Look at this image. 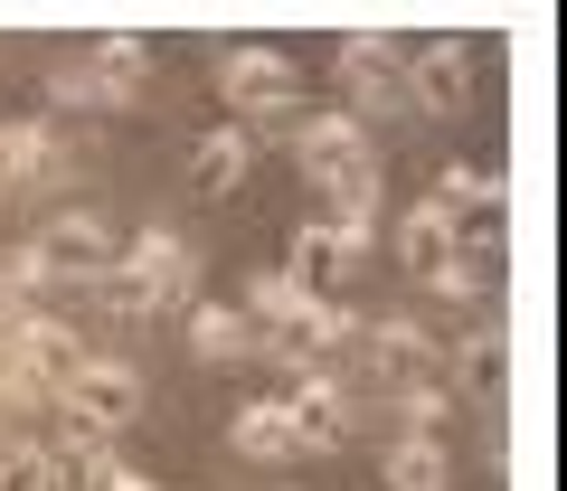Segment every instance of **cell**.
Wrapping results in <instances>:
<instances>
[{"instance_id": "1", "label": "cell", "mask_w": 567, "mask_h": 491, "mask_svg": "<svg viewBox=\"0 0 567 491\" xmlns=\"http://www.w3.org/2000/svg\"><path fill=\"white\" fill-rule=\"evenodd\" d=\"M95 293L123 312V322H162V312H189V303H199V245H189L171 218H142L133 237H123V255L95 274Z\"/></svg>"}, {"instance_id": "2", "label": "cell", "mask_w": 567, "mask_h": 491, "mask_svg": "<svg viewBox=\"0 0 567 491\" xmlns=\"http://www.w3.org/2000/svg\"><path fill=\"white\" fill-rule=\"evenodd\" d=\"M331 85H341V114L360 123H398L406 114V39L398 29H350L331 39Z\"/></svg>"}, {"instance_id": "3", "label": "cell", "mask_w": 567, "mask_h": 491, "mask_svg": "<svg viewBox=\"0 0 567 491\" xmlns=\"http://www.w3.org/2000/svg\"><path fill=\"white\" fill-rule=\"evenodd\" d=\"M350 368H360L369 397H398V388H425L435 378V331L416 312H369L360 341H350Z\"/></svg>"}, {"instance_id": "4", "label": "cell", "mask_w": 567, "mask_h": 491, "mask_svg": "<svg viewBox=\"0 0 567 491\" xmlns=\"http://www.w3.org/2000/svg\"><path fill=\"white\" fill-rule=\"evenodd\" d=\"M218 104H227V123H284L293 114V58L284 48H265V39H227L218 48Z\"/></svg>"}, {"instance_id": "5", "label": "cell", "mask_w": 567, "mask_h": 491, "mask_svg": "<svg viewBox=\"0 0 567 491\" xmlns=\"http://www.w3.org/2000/svg\"><path fill=\"white\" fill-rule=\"evenodd\" d=\"M29 245H39V265L58 274V284H95V274H104V265L123 255L114 218H104V208H85V199H66V208H39Z\"/></svg>"}, {"instance_id": "6", "label": "cell", "mask_w": 567, "mask_h": 491, "mask_svg": "<svg viewBox=\"0 0 567 491\" xmlns=\"http://www.w3.org/2000/svg\"><path fill=\"white\" fill-rule=\"evenodd\" d=\"M58 180H76V133L48 114H0V189L48 199Z\"/></svg>"}, {"instance_id": "7", "label": "cell", "mask_w": 567, "mask_h": 491, "mask_svg": "<svg viewBox=\"0 0 567 491\" xmlns=\"http://www.w3.org/2000/svg\"><path fill=\"white\" fill-rule=\"evenodd\" d=\"M284 416H293V435H303V453H331L360 435V397L341 388V368H284V388H265Z\"/></svg>"}, {"instance_id": "8", "label": "cell", "mask_w": 567, "mask_h": 491, "mask_svg": "<svg viewBox=\"0 0 567 491\" xmlns=\"http://www.w3.org/2000/svg\"><path fill=\"white\" fill-rule=\"evenodd\" d=\"M379 170H388V161H379V143H369V133H360L350 152H331V161H312L303 180H312V199H322L312 218H331V227H379V199H388Z\"/></svg>"}, {"instance_id": "9", "label": "cell", "mask_w": 567, "mask_h": 491, "mask_svg": "<svg viewBox=\"0 0 567 491\" xmlns=\"http://www.w3.org/2000/svg\"><path fill=\"white\" fill-rule=\"evenodd\" d=\"M369 245H379V227H331V218H303V227H293V245H284V274H293L312 303H341L350 265H360Z\"/></svg>"}, {"instance_id": "10", "label": "cell", "mask_w": 567, "mask_h": 491, "mask_svg": "<svg viewBox=\"0 0 567 491\" xmlns=\"http://www.w3.org/2000/svg\"><path fill=\"white\" fill-rule=\"evenodd\" d=\"M473 104V39H416L406 48V114L454 123Z\"/></svg>"}, {"instance_id": "11", "label": "cell", "mask_w": 567, "mask_h": 491, "mask_svg": "<svg viewBox=\"0 0 567 491\" xmlns=\"http://www.w3.org/2000/svg\"><path fill=\"white\" fill-rule=\"evenodd\" d=\"M246 170H256V133L246 123H208L199 143H189V189L199 199H237Z\"/></svg>"}, {"instance_id": "12", "label": "cell", "mask_w": 567, "mask_h": 491, "mask_svg": "<svg viewBox=\"0 0 567 491\" xmlns=\"http://www.w3.org/2000/svg\"><path fill=\"white\" fill-rule=\"evenodd\" d=\"M435 359H445V378H454L464 397H483V407H492V397H502V368H511V349H502V312L464 322V341L435 349ZM454 388H445V397H454Z\"/></svg>"}, {"instance_id": "13", "label": "cell", "mask_w": 567, "mask_h": 491, "mask_svg": "<svg viewBox=\"0 0 567 491\" xmlns=\"http://www.w3.org/2000/svg\"><path fill=\"white\" fill-rule=\"evenodd\" d=\"M227 445H237L246 463H303V435H293V416H284L275 397H246V407L227 416Z\"/></svg>"}, {"instance_id": "14", "label": "cell", "mask_w": 567, "mask_h": 491, "mask_svg": "<svg viewBox=\"0 0 567 491\" xmlns=\"http://www.w3.org/2000/svg\"><path fill=\"white\" fill-rule=\"evenodd\" d=\"M189 359H208V368H246L256 359V331H246V312L237 303H189Z\"/></svg>"}, {"instance_id": "15", "label": "cell", "mask_w": 567, "mask_h": 491, "mask_svg": "<svg viewBox=\"0 0 567 491\" xmlns=\"http://www.w3.org/2000/svg\"><path fill=\"white\" fill-rule=\"evenodd\" d=\"M85 66H95L104 104L133 114V104H142V76H152V39H133V29H123V39H95V48H85Z\"/></svg>"}, {"instance_id": "16", "label": "cell", "mask_w": 567, "mask_h": 491, "mask_svg": "<svg viewBox=\"0 0 567 491\" xmlns=\"http://www.w3.org/2000/svg\"><path fill=\"white\" fill-rule=\"evenodd\" d=\"M379 482H388V491H445L454 463H445L435 435H388V445H379Z\"/></svg>"}, {"instance_id": "17", "label": "cell", "mask_w": 567, "mask_h": 491, "mask_svg": "<svg viewBox=\"0 0 567 491\" xmlns=\"http://www.w3.org/2000/svg\"><path fill=\"white\" fill-rule=\"evenodd\" d=\"M388 237H398V265L416 274V284H425V274H435V265H445V255H454V227L435 218V199H406Z\"/></svg>"}, {"instance_id": "18", "label": "cell", "mask_w": 567, "mask_h": 491, "mask_svg": "<svg viewBox=\"0 0 567 491\" xmlns=\"http://www.w3.org/2000/svg\"><path fill=\"white\" fill-rule=\"evenodd\" d=\"M237 312H246V331L265 341V331H284L293 312H312V293L293 284L284 265H256V274H246V293H237Z\"/></svg>"}, {"instance_id": "19", "label": "cell", "mask_w": 567, "mask_h": 491, "mask_svg": "<svg viewBox=\"0 0 567 491\" xmlns=\"http://www.w3.org/2000/svg\"><path fill=\"white\" fill-rule=\"evenodd\" d=\"M492 274H502V265H483V255H464V245H454L445 265L425 274V293H435V303H454V312H473V322H483V312H492Z\"/></svg>"}, {"instance_id": "20", "label": "cell", "mask_w": 567, "mask_h": 491, "mask_svg": "<svg viewBox=\"0 0 567 491\" xmlns=\"http://www.w3.org/2000/svg\"><path fill=\"white\" fill-rule=\"evenodd\" d=\"M445 407H454V397L435 388V378H425V388H398V397H360V416H379L388 435H435V426H445Z\"/></svg>"}]
</instances>
